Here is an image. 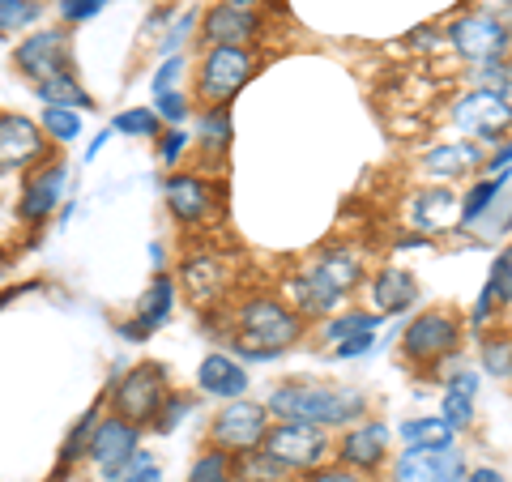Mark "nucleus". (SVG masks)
<instances>
[{"mask_svg": "<svg viewBox=\"0 0 512 482\" xmlns=\"http://www.w3.org/2000/svg\"><path fill=\"white\" fill-rule=\"evenodd\" d=\"M94 427H99V410H86L82 419L73 423V431L64 436V448H60V470H56V478H52V482H60L64 474L73 470L77 461H82V453H90V436H94Z\"/></svg>", "mask_w": 512, "mask_h": 482, "instance_id": "29", "label": "nucleus"}, {"mask_svg": "<svg viewBox=\"0 0 512 482\" xmlns=\"http://www.w3.org/2000/svg\"><path fill=\"white\" fill-rule=\"evenodd\" d=\"M167 397H171L167 367L163 363H137L133 372L120 376L116 389H111V414H120V419L137 423V427H154Z\"/></svg>", "mask_w": 512, "mask_h": 482, "instance_id": "9", "label": "nucleus"}, {"mask_svg": "<svg viewBox=\"0 0 512 482\" xmlns=\"http://www.w3.org/2000/svg\"><path fill=\"white\" fill-rule=\"evenodd\" d=\"M111 128L124 137H163V116L154 107H128L111 120Z\"/></svg>", "mask_w": 512, "mask_h": 482, "instance_id": "31", "label": "nucleus"}, {"mask_svg": "<svg viewBox=\"0 0 512 482\" xmlns=\"http://www.w3.org/2000/svg\"><path fill=\"white\" fill-rule=\"evenodd\" d=\"M504 5H512V0H504Z\"/></svg>", "mask_w": 512, "mask_h": 482, "instance_id": "56", "label": "nucleus"}, {"mask_svg": "<svg viewBox=\"0 0 512 482\" xmlns=\"http://www.w3.org/2000/svg\"><path fill=\"white\" fill-rule=\"evenodd\" d=\"M491 312H495V295L483 286V295H478V303H474V312H470V329H483L487 320H491Z\"/></svg>", "mask_w": 512, "mask_h": 482, "instance_id": "46", "label": "nucleus"}, {"mask_svg": "<svg viewBox=\"0 0 512 482\" xmlns=\"http://www.w3.org/2000/svg\"><path fill=\"white\" fill-rule=\"evenodd\" d=\"M466 337V320L448 308H427L406 325L402 333V363L410 372H427V367L453 363Z\"/></svg>", "mask_w": 512, "mask_h": 482, "instance_id": "4", "label": "nucleus"}, {"mask_svg": "<svg viewBox=\"0 0 512 482\" xmlns=\"http://www.w3.org/2000/svg\"><path fill=\"white\" fill-rule=\"evenodd\" d=\"M440 414L448 423H453V431H470L474 427V397L470 393H457V389H444V401H440Z\"/></svg>", "mask_w": 512, "mask_h": 482, "instance_id": "35", "label": "nucleus"}, {"mask_svg": "<svg viewBox=\"0 0 512 482\" xmlns=\"http://www.w3.org/2000/svg\"><path fill=\"white\" fill-rule=\"evenodd\" d=\"M35 94H39V99L47 103V107H73V111H90L94 107V99H90V94L82 90V86H77V77L73 73H56V77H47V82H39L35 86Z\"/></svg>", "mask_w": 512, "mask_h": 482, "instance_id": "28", "label": "nucleus"}, {"mask_svg": "<svg viewBox=\"0 0 512 482\" xmlns=\"http://www.w3.org/2000/svg\"><path fill=\"white\" fill-rule=\"evenodd\" d=\"M197 389L205 397H218V401H235L248 393V372L244 363L227 350H214V355H205L201 367H197Z\"/></svg>", "mask_w": 512, "mask_h": 482, "instance_id": "18", "label": "nucleus"}, {"mask_svg": "<svg viewBox=\"0 0 512 482\" xmlns=\"http://www.w3.org/2000/svg\"><path fill=\"white\" fill-rule=\"evenodd\" d=\"M444 43L466 64H491V60L512 56V26L487 9L457 13V18L444 26Z\"/></svg>", "mask_w": 512, "mask_h": 482, "instance_id": "6", "label": "nucleus"}, {"mask_svg": "<svg viewBox=\"0 0 512 482\" xmlns=\"http://www.w3.org/2000/svg\"><path fill=\"white\" fill-rule=\"evenodd\" d=\"M43 133L60 146H69V141L82 137V116L73 107H43Z\"/></svg>", "mask_w": 512, "mask_h": 482, "instance_id": "33", "label": "nucleus"}, {"mask_svg": "<svg viewBox=\"0 0 512 482\" xmlns=\"http://www.w3.org/2000/svg\"><path fill=\"white\" fill-rule=\"evenodd\" d=\"M43 13V0H0V35H18L35 26Z\"/></svg>", "mask_w": 512, "mask_h": 482, "instance_id": "32", "label": "nucleus"}, {"mask_svg": "<svg viewBox=\"0 0 512 482\" xmlns=\"http://www.w3.org/2000/svg\"><path fill=\"white\" fill-rule=\"evenodd\" d=\"M141 427L120 419V414H107V419H99V427H94L90 436V461L94 470H99L103 482H120L133 474V457L141 453Z\"/></svg>", "mask_w": 512, "mask_h": 482, "instance_id": "10", "label": "nucleus"}, {"mask_svg": "<svg viewBox=\"0 0 512 482\" xmlns=\"http://www.w3.org/2000/svg\"><path fill=\"white\" fill-rule=\"evenodd\" d=\"M248 39H256V18L252 9H235V5H214L201 18V43L210 47H244Z\"/></svg>", "mask_w": 512, "mask_h": 482, "instance_id": "21", "label": "nucleus"}, {"mask_svg": "<svg viewBox=\"0 0 512 482\" xmlns=\"http://www.w3.org/2000/svg\"><path fill=\"white\" fill-rule=\"evenodd\" d=\"M512 184V167L504 171H491L487 180H474L466 188V197H461V227H478L487 214H491V205L500 201V192Z\"/></svg>", "mask_w": 512, "mask_h": 482, "instance_id": "24", "label": "nucleus"}, {"mask_svg": "<svg viewBox=\"0 0 512 482\" xmlns=\"http://www.w3.org/2000/svg\"><path fill=\"white\" fill-rule=\"evenodd\" d=\"M111 133H116V128H107V133H99V137H94V141H90V150H86V158H94V154H99V150L107 146V137H111Z\"/></svg>", "mask_w": 512, "mask_h": 482, "instance_id": "52", "label": "nucleus"}, {"mask_svg": "<svg viewBox=\"0 0 512 482\" xmlns=\"http://www.w3.org/2000/svg\"><path fill=\"white\" fill-rule=\"evenodd\" d=\"M158 478H163V470H158V465H146V470L128 474V478H120V482H158Z\"/></svg>", "mask_w": 512, "mask_h": 482, "instance_id": "51", "label": "nucleus"}, {"mask_svg": "<svg viewBox=\"0 0 512 482\" xmlns=\"http://www.w3.org/2000/svg\"><path fill=\"white\" fill-rule=\"evenodd\" d=\"M171 308H175V286H171V278H154L150 291L137 299V316L124 320L120 333L128 337V342H141V337H150L171 316Z\"/></svg>", "mask_w": 512, "mask_h": 482, "instance_id": "23", "label": "nucleus"}, {"mask_svg": "<svg viewBox=\"0 0 512 482\" xmlns=\"http://www.w3.org/2000/svg\"><path fill=\"white\" fill-rule=\"evenodd\" d=\"M13 69H18L30 86H39L56 73H73L69 30H39V35H26L18 43V56H13Z\"/></svg>", "mask_w": 512, "mask_h": 482, "instance_id": "12", "label": "nucleus"}, {"mask_svg": "<svg viewBox=\"0 0 512 482\" xmlns=\"http://www.w3.org/2000/svg\"><path fill=\"white\" fill-rule=\"evenodd\" d=\"M466 482H504V474L495 470V465H478V470L466 474Z\"/></svg>", "mask_w": 512, "mask_h": 482, "instance_id": "50", "label": "nucleus"}, {"mask_svg": "<svg viewBox=\"0 0 512 482\" xmlns=\"http://www.w3.org/2000/svg\"><path fill=\"white\" fill-rule=\"evenodd\" d=\"M180 278H184V291L192 299L210 303L214 295H222V286H227V265H222L218 256H192V261H184Z\"/></svg>", "mask_w": 512, "mask_h": 482, "instance_id": "25", "label": "nucleus"}, {"mask_svg": "<svg viewBox=\"0 0 512 482\" xmlns=\"http://www.w3.org/2000/svg\"><path fill=\"white\" fill-rule=\"evenodd\" d=\"M478 380H483V376H478V372H453V380H448L444 384V389H457V393H478Z\"/></svg>", "mask_w": 512, "mask_h": 482, "instance_id": "47", "label": "nucleus"}, {"mask_svg": "<svg viewBox=\"0 0 512 482\" xmlns=\"http://www.w3.org/2000/svg\"><path fill=\"white\" fill-rule=\"evenodd\" d=\"M389 440H393V431L384 423H350L342 431L338 448H333V461L350 465V470H363V474H376L389 461Z\"/></svg>", "mask_w": 512, "mask_h": 482, "instance_id": "15", "label": "nucleus"}, {"mask_svg": "<svg viewBox=\"0 0 512 482\" xmlns=\"http://www.w3.org/2000/svg\"><path fill=\"white\" fill-rule=\"evenodd\" d=\"M9 299H18V291H0V308H5Z\"/></svg>", "mask_w": 512, "mask_h": 482, "instance_id": "54", "label": "nucleus"}, {"mask_svg": "<svg viewBox=\"0 0 512 482\" xmlns=\"http://www.w3.org/2000/svg\"><path fill=\"white\" fill-rule=\"evenodd\" d=\"M487 291L495 295V303L500 308H512V244L495 256V265H491V278H487Z\"/></svg>", "mask_w": 512, "mask_h": 482, "instance_id": "36", "label": "nucleus"}, {"mask_svg": "<svg viewBox=\"0 0 512 482\" xmlns=\"http://www.w3.org/2000/svg\"><path fill=\"white\" fill-rule=\"evenodd\" d=\"M269 406H261V401H244V397H235L227 401L218 414H214V423H210V444L218 448H227V453H252V448H261L265 444V431H269Z\"/></svg>", "mask_w": 512, "mask_h": 482, "instance_id": "11", "label": "nucleus"}, {"mask_svg": "<svg viewBox=\"0 0 512 482\" xmlns=\"http://www.w3.org/2000/svg\"><path fill=\"white\" fill-rule=\"evenodd\" d=\"M474 86H487L495 94H504V99H512V56L491 60V64H478V82Z\"/></svg>", "mask_w": 512, "mask_h": 482, "instance_id": "38", "label": "nucleus"}, {"mask_svg": "<svg viewBox=\"0 0 512 482\" xmlns=\"http://www.w3.org/2000/svg\"><path fill=\"white\" fill-rule=\"evenodd\" d=\"M363 282V261L346 248H329L320 252L312 265H303L291 278V308L303 320H325L338 312V303Z\"/></svg>", "mask_w": 512, "mask_h": 482, "instance_id": "1", "label": "nucleus"}, {"mask_svg": "<svg viewBox=\"0 0 512 482\" xmlns=\"http://www.w3.org/2000/svg\"><path fill=\"white\" fill-rule=\"evenodd\" d=\"M184 146H188V133H184V128H167V133L158 137V154H163V163H167V167L180 163Z\"/></svg>", "mask_w": 512, "mask_h": 482, "instance_id": "43", "label": "nucleus"}, {"mask_svg": "<svg viewBox=\"0 0 512 482\" xmlns=\"http://www.w3.org/2000/svg\"><path fill=\"white\" fill-rule=\"evenodd\" d=\"M235 478V453H227V448H205V453L192 461L188 470V482H231Z\"/></svg>", "mask_w": 512, "mask_h": 482, "instance_id": "30", "label": "nucleus"}, {"mask_svg": "<svg viewBox=\"0 0 512 482\" xmlns=\"http://www.w3.org/2000/svg\"><path fill=\"white\" fill-rule=\"evenodd\" d=\"M303 482H367V474L350 470V465H342V461H333V465H320V470H312Z\"/></svg>", "mask_w": 512, "mask_h": 482, "instance_id": "42", "label": "nucleus"}, {"mask_svg": "<svg viewBox=\"0 0 512 482\" xmlns=\"http://www.w3.org/2000/svg\"><path fill=\"white\" fill-rule=\"evenodd\" d=\"M303 329H308V320L295 308H286L274 295H256L248 303H239L235 312V355L256 363L278 359L299 342Z\"/></svg>", "mask_w": 512, "mask_h": 482, "instance_id": "2", "label": "nucleus"}, {"mask_svg": "<svg viewBox=\"0 0 512 482\" xmlns=\"http://www.w3.org/2000/svg\"><path fill=\"white\" fill-rule=\"evenodd\" d=\"M470 474L466 453L457 444L448 448H402L393 465V482H461Z\"/></svg>", "mask_w": 512, "mask_h": 482, "instance_id": "13", "label": "nucleus"}, {"mask_svg": "<svg viewBox=\"0 0 512 482\" xmlns=\"http://www.w3.org/2000/svg\"><path fill=\"white\" fill-rule=\"evenodd\" d=\"M227 5H235V9H256V5H265V0H227Z\"/></svg>", "mask_w": 512, "mask_h": 482, "instance_id": "53", "label": "nucleus"}, {"mask_svg": "<svg viewBox=\"0 0 512 482\" xmlns=\"http://www.w3.org/2000/svg\"><path fill=\"white\" fill-rule=\"evenodd\" d=\"M376 325H380V312H359V308L333 312V316L320 320V342L338 346V342H350V337H359V333H376Z\"/></svg>", "mask_w": 512, "mask_h": 482, "instance_id": "27", "label": "nucleus"}, {"mask_svg": "<svg viewBox=\"0 0 512 482\" xmlns=\"http://www.w3.org/2000/svg\"><path fill=\"white\" fill-rule=\"evenodd\" d=\"M265 482H282V478H265Z\"/></svg>", "mask_w": 512, "mask_h": 482, "instance_id": "55", "label": "nucleus"}, {"mask_svg": "<svg viewBox=\"0 0 512 482\" xmlns=\"http://www.w3.org/2000/svg\"><path fill=\"white\" fill-rule=\"evenodd\" d=\"M180 73H184V56H167V60H163V69L154 73L150 90H154V94H167V90H175V82H180Z\"/></svg>", "mask_w": 512, "mask_h": 482, "instance_id": "44", "label": "nucleus"}, {"mask_svg": "<svg viewBox=\"0 0 512 482\" xmlns=\"http://www.w3.org/2000/svg\"><path fill=\"white\" fill-rule=\"evenodd\" d=\"M410 222L419 227V235H440L448 227L461 222V197L448 184H436V188H423L419 197L410 201Z\"/></svg>", "mask_w": 512, "mask_h": 482, "instance_id": "19", "label": "nucleus"}, {"mask_svg": "<svg viewBox=\"0 0 512 482\" xmlns=\"http://www.w3.org/2000/svg\"><path fill=\"white\" fill-rule=\"evenodd\" d=\"M252 73H256V60L248 47H205V56L197 64V103H205V111L227 107L252 82Z\"/></svg>", "mask_w": 512, "mask_h": 482, "instance_id": "7", "label": "nucleus"}, {"mask_svg": "<svg viewBox=\"0 0 512 482\" xmlns=\"http://www.w3.org/2000/svg\"><path fill=\"white\" fill-rule=\"evenodd\" d=\"M201 146L210 150V154H222L231 146V116H227V107H214V111H205L201 116Z\"/></svg>", "mask_w": 512, "mask_h": 482, "instance_id": "34", "label": "nucleus"}, {"mask_svg": "<svg viewBox=\"0 0 512 482\" xmlns=\"http://www.w3.org/2000/svg\"><path fill=\"white\" fill-rule=\"evenodd\" d=\"M487 167V154H483V141H440L419 158V171L436 184H453V180H470L474 171Z\"/></svg>", "mask_w": 512, "mask_h": 482, "instance_id": "14", "label": "nucleus"}, {"mask_svg": "<svg viewBox=\"0 0 512 482\" xmlns=\"http://www.w3.org/2000/svg\"><path fill=\"white\" fill-rule=\"evenodd\" d=\"M372 346H376V333H359V337H350V342H338V346H333V359H359V355H372Z\"/></svg>", "mask_w": 512, "mask_h": 482, "instance_id": "45", "label": "nucleus"}, {"mask_svg": "<svg viewBox=\"0 0 512 482\" xmlns=\"http://www.w3.org/2000/svg\"><path fill=\"white\" fill-rule=\"evenodd\" d=\"M64 180H69L64 163H47L39 175H30L26 188H22V201H18V218L26 222V227H39V222L52 218V210L60 205Z\"/></svg>", "mask_w": 512, "mask_h": 482, "instance_id": "17", "label": "nucleus"}, {"mask_svg": "<svg viewBox=\"0 0 512 482\" xmlns=\"http://www.w3.org/2000/svg\"><path fill=\"white\" fill-rule=\"evenodd\" d=\"M192 410V397H180V393H171L167 401H163V410H158V419H154V431H175V423L184 419V414Z\"/></svg>", "mask_w": 512, "mask_h": 482, "instance_id": "39", "label": "nucleus"}, {"mask_svg": "<svg viewBox=\"0 0 512 482\" xmlns=\"http://www.w3.org/2000/svg\"><path fill=\"white\" fill-rule=\"evenodd\" d=\"M103 5H107V0H60V18L64 22H90V18H99V13H103Z\"/></svg>", "mask_w": 512, "mask_h": 482, "instance_id": "41", "label": "nucleus"}, {"mask_svg": "<svg viewBox=\"0 0 512 482\" xmlns=\"http://www.w3.org/2000/svg\"><path fill=\"white\" fill-rule=\"evenodd\" d=\"M188 30H192V13H188V18H180V22H175V26L167 30V39H163V52H175V47L184 43V35H188Z\"/></svg>", "mask_w": 512, "mask_h": 482, "instance_id": "48", "label": "nucleus"}, {"mask_svg": "<svg viewBox=\"0 0 512 482\" xmlns=\"http://www.w3.org/2000/svg\"><path fill=\"white\" fill-rule=\"evenodd\" d=\"M448 116L461 128V137L483 141V146H504L512 137V99H504V94H495L487 86L457 94Z\"/></svg>", "mask_w": 512, "mask_h": 482, "instance_id": "8", "label": "nucleus"}, {"mask_svg": "<svg viewBox=\"0 0 512 482\" xmlns=\"http://www.w3.org/2000/svg\"><path fill=\"white\" fill-rule=\"evenodd\" d=\"M167 205L180 222H201L218 210V197H214V188L205 175L184 171V175H171L167 180Z\"/></svg>", "mask_w": 512, "mask_h": 482, "instance_id": "20", "label": "nucleus"}, {"mask_svg": "<svg viewBox=\"0 0 512 482\" xmlns=\"http://www.w3.org/2000/svg\"><path fill=\"white\" fill-rule=\"evenodd\" d=\"M269 414L274 419H295V423H320V427H350L363 414L367 397L359 389H338V384L320 380H286L269 393Z\"/></svg>", "mask_w": 512, "mask_h": 482, "instance_id": "3", "label": "nucleus"}, {"mask_svg": "<svg viewBox=\"0 0 512 482\" xmlns=\"http://www.w3.org/2000/svg\"><path fill=\"white\" fill-rule=\"evenodd\" d=\"M504 167H512V137H508L504 146L487 158V167H483V171H504Z\"/></svg>", "mask_w": 512, "mask_h": 482, "instance_id": "49", "label": "nucleus"}, {"mask_svg": "<svg viewBox=\"0 0 512 482\" xmlns=\"http://www.w3.org/2000/svg\"><path fill=\"white\" fill-rule=\"evenodd\" d=\"M47 154L43 124L26 116H0V171H26Z\"/></svg>", "mask_w": 512, "mask_h": 482, "instance_id": "16", "label": "nucleus"}, {"mask_svg": "<svg viewBox=\"0 0 512 482\" xmlns=\"http://www.w3.org/2000/svg\"><path fill=\"white\" fill-rule=\"evenodd\" d=\"M154 111L163 120H171V124H184L188 120V99L180 90H167V94H154Z\"/></svg>", "mask_w": 512, "mask_h": 482, "instance_id": "40", "label": "nucleus"}, {"mask_svg": "<svg viewBox=\"0 0 512 482\" xmlns=\"http://www.w3.org/2000/svg\"><path fill=\"white\" fill-rule=\"evenodd\" d=\"M483 372L512 380V337H491L483 346Z\"/></svg>", "mask_w": 512, "mask_h": 482, "instance_id": "37", "label": "nucleus"}, {"mask_svg": "<svg viewBox=\"0 0 512 482\" xmlns=\"http://www.w3.org/2000/svg\"><path fill=\"white\" fill-rule=\"evenodd\" d=\"M397 436H402L406 448H448L457 440V431L444 414H423V419H406L397 427Z\"/></svg>", "mask_w": 512, "mask_h": 482, "instance_id": "26", "label": "nucleus"}, {"mask_svg": "<svg viewBox=\"0 0 512 482\" xmlns=\"http://www.w3.org/2000/svg\"><path fill=\"white\" fill-rule=\"evenodd\" d=\"M372 303L380 308V316H402L419 303V278L402 265H384L372 278Z\"/></svg>", "mask_w": 512, "mask_h": 482, "instance_id": "22", "label": "nucleus"}, {"mask_svg": "<svg viewBox=\"0 0 512 482\" xmlns=\"http://www.w3.org/2000/svg\"><path fill=\"white\" fill-rule=\"evenodd\" d=\"M261 448L282 465L286 474H312V470H320V465H329L338 444H333L329 427H320V423L278 419V423H269Z\"/></svg>", "mask_w": 512, "mask_h": 482, "instance_id": "5", "label": "nucleus"}]
</instances>
